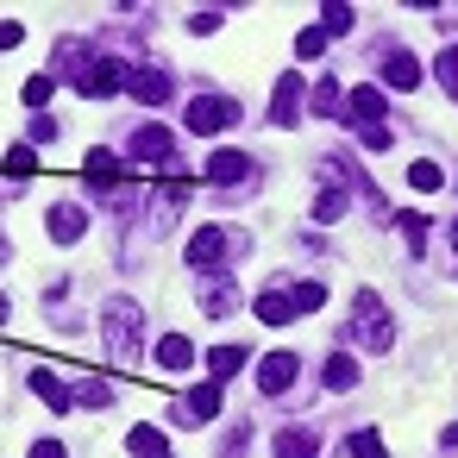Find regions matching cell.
<instances>
[{
  "label": "cell",
  "instance_id": "6da1fadb",
  "mask_svg": "<svg viewBox=\"0 0 458 458\" xmlns=\"http://www.w3.org/2000/svg\"><path fill=\"white\" fill-rule=\"evenodd\" d=\"M339 339H345V352H352V345H364V352H389V345H395V314L383 308L377 289H358V295H352V314H345Z\"/></svg>",
  "mask_w": 458,
  "mask_h": 458
},
{
  "label": "cell",
  "instance_id": "7a4b0ae2",
  "mask_svg": "<svg viewBox=\"0 0 458 458\" xmlns=\"http://www.w3.org/2000/svg\"><path fill=\"white\" fill-rule=\"evenodd\" d=\"M101 339H107V352H114L120 364H132V358H139L145 314H139V301H132V295H107V301H101Z\"/></svg>",
  "mask_w": 458,
  "mask_h": 458
},
{
  "label": "cell",
  "instance_id": "3957f363",
  "mask_svg": "<svg viewBox=\"0 0 458 458\" xmlns=\"http://www.w3.org/2000/svg\"><path fill=\"white\" fill-rule=\"evenodd\" d=\"M245 251H251L245 233H233V226H201V233H189V251H182V258H189V270H208V276H214V270H226L233 258H245Z\"/></svg>",
  "mask_w": 458,
  "mask_h": 458
},
{
  "label": "cell",
  "instance_id": "277c9868",
  "mask_svg": "<svg viewBox=\"0 0 458 458\" xmlns=\"http://www.w3.org/2000/svg\"><path fill=\"white\" fill-rule=\"evenodd\" d=\"M201 176L214 182V195H251V182H258V164H251V151H208V164H201Z\"/></svg>",
  "mask_w": 458,
  "mask_h": 458
},
{
  "label": "cell",
  "instance_id": "5b68a950",
  "mask_svg": "<svg viewBox=\"0 0 458 458\" xmlns=\"http://www.w3.org/2000/svg\"><path fill=\"white\" fill-rule=\"evenodd\" d=\"M126 157H132V164H151V170H164V176L182 170V151H176V139H170L164 126H139L132 145H126Z\"/></svg>",
  "mask_w": 458,
  "mask_h": 458
},
{
  "label": "cell",
  "instance_id": "8992f818",
  "mask_svg": "<svg viewBox=\"0 0 458 458\" xmlns=\"http://www.w3.org/2000/svg\"><path fill=\"white\" fill-rule=\"evenodd\" d=\"M239 114H245V107H239L233 95H195L182 120H189V132H201V139H214V132H226V126H239Z\"/></svg>",
  "mask_w": 458,
  "mask_h": 458
},
{
  "label": "cell",
  "instance_id": "52a82bcc",
  "mask_svg": "<svg viewBox=\"0 0 458 458\" xmlns=\"http://www.w3.org/2000/svg\"><path fill=\"white\" fill-rule=\"evenodd\" d=\"M339 120H345L352 132H370V126L389 120V95H383V89H352V95L339 101Z\"/></svg>",
  "mask_w": 458,
  "mask_h": 458
},
{
  "label": "cell",
  "instance_id": "ba28073f",
  "mask_svg": "<svg viewBox=\"0 0 458 458\" xmlns=\"http://www.w3.org/2000/svg\"><path fill=\"white\" fill-rule=\"evenodd\" d=\"M308 82H301V70H289V76H276V95H270V126H301V107H308V95H301Z\"/></svg>",
  "mask_w": 458,
  "mask_h": 458
},
{
  "label": "cell",
  "instance_id": "9c48e42d",
  "mask_svg": "<svg viewBox=\"0 0 458 458\" xmlns=\"http://www.w3.org/2000/svg\"><path fill=\"white\" fill-rule=\"evenodd\" d=\"M377 76H383V89H420V57L414 51H402V45H389V51H377Z\"/></svg>",
  "mask_w": 458,
  "mask_h": 458
},
{
  "label": "cell",
  "instance_id": "30bf717a",
  "mask_svg": "<svg viewBox=\"0 0 458 458\" xmlns=\"http://www.w3.org/2000/svg\"><path fill=\"white\" fill-rule=\"evenodd\" d=\"M76 95H89V101H114V95H126V64L95 57V64H89V76L76 82Z\"/></svg>",
  "mask_w": 458,
  "mask_h": 458
},
{
  "label": "cell",
  "instance_id": "8fae6325",
  "mask_svg": "<svg viewBox=\"0 0 458 458\" xmlns=\"http://www.w3.org/2000/svg\"><path fill=\"white\" fill-rule=\"evenodd\" d=\"M126 95H139L145 107H164L176 89H170V70H164V64H132V70H126Z\"/></svg>",
  "mask_w": 458,
  "mask_h": 458
},
{
  "label": "cell",
  "instance_id": "7c38bea8",
  "mask_svg": "<svg viewBox=\"0 0 458 458\" xmlns=\"http://www.w3.org/2000/svg\"><path fill=\"white\" fill-rule=\"evenodd\" d=\"M251 314L264 320V327H289L301 308H295V283H270V289H258L251 295Z\"/></svg>",
  "mask_w": 458,
  "mask_h": 458
},
{
  "label": "cell",
  "instance_id": "4fadbf2b",
  "mask_svg": "<svg viewBox=\"0 0 458 458\" xmlns=\"http://www.w3.org/2000/svg\"><path fill=\"white\" fill-rule=\"evenodd\" d=\"M301 383V352H270L264 364H258V389L264 395H289Z\"/></svg>",
  "mask_w": 458,
  "mask_h": 458
},
{
  "label": "cell",
  "instance_id": "5bb4252c",
  "mask_svg": "<svg viewBox=\"0 0 458 458\" xmlns=\"http://www.w3.org/2000/svg\"><path fill=\"white\" fill-rule=\"evenodd\" d=\"M45 233H51L57 245H76V239L89 233V208H82V201H57V208L45 214Z\"/></svg>",
  "mask_w": 458,
  "mask_h": 458
},
{
  "label": "cell",
  "instance_id": "9a60e30c",
  "mask_svg": "<svg viewBox=\"0 0 458 458\" xmlns=\"http://www.w3.org/2000/svg\"><path fill=\"white\" fill-rule=\"evenodd\" d=\"M220 414V383L208 377V383H195L182 402H176V420H189V427H201V420H214Z\"/></svg>",
  "mask_w": 458,
  "mask_h": 458
},
{
  "label": "cell",
  "instance_id": "2e32d148",
  "mask_svg": "<svg viewBox=\"0 0 458 458\" xmlns=\"http://www.w3.org/2000/svg\"><path fill=\"white\" fill-rule=\"evenodd\" d=\"M32 389H38V402H51V414H70L76 408V395H70V383L57 370H32Z\"/></svg>",
  "mask_w": 458,
  "mask_h": 458
},
{
  "label": "cell",
  "instance_id": "e0dca14e",
  "mask_svg": "<svg viewBox=\"0 0 458 458\" xmlns=\"http://www.w3.org/2000/svg\"><path fill=\"white\" fill-rule=\"evenodd\" d=\"M126 452H132V458H170V439H164V427L139 420V427L126 433Z\"/></svg>",
  "mask_w": 458,
  "mask_h": 458
},
{
  "label": "cell",
  "instance_id": "ac0fdd59",
  "mask_svg": "<svg viewBox=\"0 0 458 458\" xmlns=\"http://www.w3.org/2000/svg\"><path fill=\"white\" fill-rule=\"evenodd\" d=\"M189 364H195V339L164 333V339H157V370H189Z\"/></svg>",
  "mask_w": 458,
  "mask_h": 458
},
{
  "label": "cell",
  "instance_id": "d6986e66",
  "mask_svg": "<svg viewBox=\"0 0 458 458\" xmlns=\"http://www.w3.org/2000/svg\"><path fill=\"white\" fill-rule=\"evenodd\" d=\"M270 452H276V458H320V439H314L308 427H283Z\"/></svg>",
  "mask_w": 458,
  "mask_h": 458
},
{
  "label": "cell",
  "instance_id": "ffe728a7",
  "mask_svg": "<svg viewBox=\"0 0 458 458\" xmlns=\"http://www.w3.org/2000/svg\"><path fill=\"white\" fill-rule=\"evenodd\" d=\"M320 383H327V389H358V358H352V352L339 345V352L327 358V370H320Z\"/></svg>",
  "mask_w": 458,
  "mask_h": 458
},
{
  "label": "cell",
  "instance_id": "44dd1931",
  "mask_svg": "<svg viewBox=\"0 0 458 458\" xmlns=\"http://www.w3.org/2000/svg\"><path fill=\"white\" fill-rule=\"evenodd\" d=\"M389 445H383V433L377 427H358V433H345V445L333 452V458H383Z\"/></svg>",
  "mask_w": 458,
  "mask_h": 458
},
{
  "label": "cell",
  "instance_id": "7402d4cb",
  "mask_svg": "<svg viewBox=\"0 0 458 458\" xmlns=\"http://www.w3.org/2000/svg\"><path fill=\"white\" fill-rule=\"evenodd\" d=\"M239 301H245V295H239L226 276H220V283H208V295H201V314H214V320H220V314H233Z\"/></svg>",
  "mask_w": 458,
  "mask_h": 458
},
{
  "label": "cell",
  "instance_id": "603a6c76",
  "mask_svg": "<svg viewBox=\"0 0 458 458\" xmlns=\"http://www.w3.org/2000/svg\"><path fill=\"white\" fill-rule=\"evenodd\" d=\"M245 358H251L245 345H214V352H208V370H214V383H226L233 370H245Z\"/></svg>",
  "mask_w": 458,
  "mask_h": 458
},
{
  "label": "cell",
  "instance_id": "cb8c5ba5",
  "mask_svg": "<svg viewBox=\"0 0 458 458\" xmlns=\"http://www.w3.org/2000/svg\"><path fill=\"white\" fill-rule=\"evenodd\" d=\"M408 189H420V195H439V189H445V170H439L433 157H420V164L408 170Z\"/></svg>",
  "mask_w": 458,
  "mask_h": 458
},
{
  "label": "cell",
  "instance_id": "d4e9b609",
  "mask_svg": "<svg viewBox=\"0 0 458 458\" xmlns=\"http://www.w3.org/2000/svg\"><path fill=\"white\" fill-rule=\"evenodd\" d=\"M345 208H352V195H345V189H333V182L314 195V220H320V226H327V220H339Z\"/></svg>",
  "mask_w": 458,
  "mask_h": 458
},
{
  "label": "cell",
  "instance_id": "484cf974",
  "mask_svg": "<svg viewBox=\"0 0 458 458\" xmlns=\"http://www.w3.org/2000/svg\"><path fill=\"white\" fill-rule=\"evenodd\" d=\"M82 170H89V182H114V176H120V157H114V151H101V145H95V151H89V157H82Z\"/></svg>",
  "mask_w": 458,
  "mask_h": 458
},
{
  "label": "cell",
  "instance_id": "4316f807",
  "mask_svg": "<svg viewBox=\"0 0 458 458\" xmlns=\"http://www.w3.org/2000/svg\"><path fill=\"white\" fill-rule=\"evenodd\" d=\"M76 408H114V383H107V377H89V383L76 389Z\"/></svg>",
  "mask_w": 458,
  "mask_h": 458
},
{
  "label": "cell",
  "instance_id": "83f0119b",
  "mask_svg": "<svg viewBox=\"0 0 458 458\" xmlns=\"http://www.w3.org/2000/svg\"><path fill=\"white\" fill-rule=\"evenodd\" d=\"M433 76H439V89H445V95H458V38L433 57Z\"/></svg>",
  "mask_w": 458,
  "mask_h": 458
},
{
  "label": "cell",
  "instance_id": "f1b7e54d",
  "mask_svg": "<svg viewBox=\"0 0 458 458\" xmlns=\"http://www.w3.org/2000/svg\"><path fill=\"white\" fill-rule=\"evenodd\" d=\"M352 26H358V13H352V7H320V32H327V38H345Z\"/></svg>",
  "mask_w": 458,
  "mask_h": 458
},
{
  "label": "cell",
  "instance_id": "f546056e",
  "mask_svg": "<svg viewBox=\"0 0 458 458\" xmlns=\"http://www.w3.org/2000/svg\"><path fill=\"white\" fill-rule=\"evenodd\" d=\"M327 45H333V38H327L320 26H308V32H295V64H314V57H320Z\"/></svg>",
  "mask_w": 458,
  "mask_h": 458
},
{
  "label": "cell",
  "instance_id": "4dcf8cb0",
  "mask_svg": "<svg viewBox=\"0 0 458 458\" xmlns=\"http://www.w3.org/2000/svg\"><path fill=\"white\" fill-rule=\"evenodd\" d=\"M395 233L420 251V245H427V214H414V208H408V214H395Z\"/></svg>",
  "mask_w": 458,
  "mask_h": 458
},
{
  "label": "cell",
  "instance_id": "1f68e13d",
  "mask_svg": "<svg viewBox=\"0 0 458 458\" xmlns=\"http://www.w3.org/2000/svg\"><path fill=\"white\" fill-rule=\"evenodd\" d=\"M339 101H345V95H339V82L327 76V82H314V101H308V107H314V114H339Z\"/></svg>",
  "mask_w": 458,
  "mask_h": 458
},
{
  "label": "cell",
  "instance_id": "d6a6232c",
  "mask_svg": "<svg viewBox=\"0 0 458 458\" xmlns=\"http://www.w3.org/2000/svg\"><path fill=\"white\" fill-rule=\"evenodd\" d=\"M295 308H301V314L327 308V283H314V276H308V283H295Z\"/></svg>",
  "mask_w": 458,
  "mask_h": 458
},
{
  "label": "cell",
  "instance_id": "836d02e7",
  "mask_svg": "<svg viewBox=\"0 0 458 458\" xmlns=\"http://www.w3.org/2000/svg\"><path fill=\"white\" fill-rule=\"evenodd\" d=\"M32 164H38V151H32V145H13L7 157H0V170H7V176H26Z\"/></svg>",
  "mask_w": 458,
  "mask_h": 458
},
{
  "label": "cell",
  "instance_id": "e575fe53",
  "mask_svg": "<svg viewBox=\"0 0 458 458\" xmlns=\"http://www.w3.org/2000/svg\"><path fill=\"white\" fill-rule=\"evenodd\" d=\"M51 95H57V82H51V76H45V70H38V76H32V82H26V107H45V101H51Z\"/></svg>",
  "mask_w": 458,
  "mask_h": 458
},
{
  "label": "cell",
  "instance_id": "d590c367",
  "mask_svg": "<svg viewBox=\"0 0 458 458\" xmlns=\"http://www.w3.org/2000/svg\"><path fill=\"white\" fill-rule=\"evenodd\" d=\"M358 145H364V151H389L395 132H389V126H370V132H358Z\"/></svg>",
  "mask_w": 458,
  "mask_h": 458
},
{
  "label": "cell",
  "instance_id": "8d00e7d4",
  "mask_svg": "<svg viewBox=\"0 0 458 458\" xmlns=\"http://www.w3.org/2000/svg\"><path fill=\"white\" fill-rule=\"evenodd\" d=\"M32 145H57V120H51V114L32 120Z\"/></svg>",
  "mask_w": 458,
  "mask_h": 458
},
{
  "label": "cell",
  "instance_id": "74e56055",
  "mask_svg": "<svg viewBox=\"0 0 458 458\" xmlns=\"http://www.w3.org/2000/svg\"><path fill=\"white\" fill-rule=\"evenodd\" d=\"M26 45V32H20V20H0V51H20Z\"/></svg>",
  "mask_w": 458,
  "mask_h": 458
},
{
  "label": "cell",
  "instance_id": "f35d334b",
  "mask_svg": "<svg viewBox=\"0 0 458 458\" xmlns=\"http://www.w3.org/2000/svg\"><path fill=\"white\" fill-rule=\"evenodd\" d=\"M214 26H220V13H214V7H208V13H189V32H195V38H201V32H214Z\"/></svg>",
  "mask_w": 458,
  "mask_h": 458
},
{
  "label": "cell",
  "instance_id": "ab89813d",
  "mask_svg": "<svg viewBox=\"0 0 458 458\" xmlns=\"http://www.w3.org/2000/svg\"><path fill=\"white\" fill-rule=\"evenodd\" d=\"M32 458H70V445H64V439H38Z\"/></svg>",
  "mask_w": 458,
  "mask_h": 458
},
{
  "label": "cell",
  "instance_id": "60d3db41",
  "mask_svg": "<svg viewBox=\"0 0 458 458\" xmlns=\"http://www.w3.org/2000/svg\"><path fill=\"white\" fill-rule=\"evenodd\" d=\"M7 314H13V301H7V295H0V327H7Z\"/></svg>",
  "mask_w": 458,
  "mask_h": 458
},
{
  "label": "cell",
  "instance_id": "b9f144b4",
  "mask_svg": "<svg viewBox=\"0 0 458 458\" xmlns=\"http://www.w3.org/2000/svg\"><path fill=\"white\" fill-rule=\"evenodd\" d=\"M445 239H452V251H458V226H452V233H445Z\"/></svg>",
  "mask_w": 458,
  "mask_h": 458
},
{
  "label": "cell",
  "instance_id": "7bdbcfd3",
  "mask_svg": "<svg viewBox=\"0 0 458 458\" xmlns=\"http://www.w3.org/2000/svg\"><path fill=\"white\" fill-rule=\"evenodd\" d=\"M0 258H7V233H0Z\"/></svg>",
  "mask_w": 458,
  "mask_h": 458
}]
</instances>
